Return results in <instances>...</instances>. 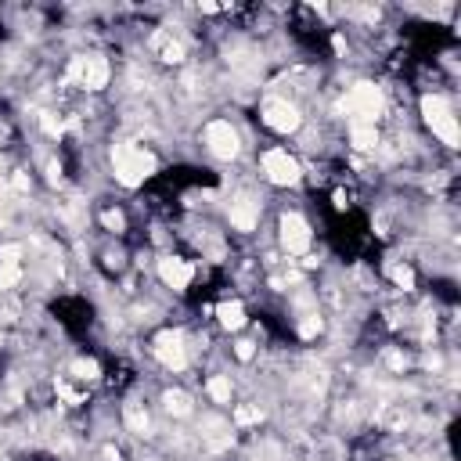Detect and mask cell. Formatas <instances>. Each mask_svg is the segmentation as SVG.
Wrapping results in <instances>:
<instances>
[{
  "mask_svg": "<svg viewBox=\"0 0 461 461\" xmlns=\"http://www.w3.org/2000/svg\"><path fill=\"white\" fill-rule=\"evenodd\" d=\"M112 170H116L119 184L137 187L155 173V155L145 152V148H137V145H116L112 148Z\"/></svg>",
  "mask_w": 461,
  "mask_h": 461,
  "instance_id": "6da1fadb",
  "label": "cell"
},
{
  "mask_svg": "<svg viewBox=\"0 0 461 461\" xmlns=\"http://www.w3.org/2000/svg\"><path fill=\"white\" fill-rule=\"evenodd\" d=\"M342 108H346L349 116H354V123L375 126V119L382 116V90H378L375 83H357L354 90L346 94Z\"/></svg>",
  "mask_w": 461,
  "mask_h": 461,
  "instance_id": "7a4b0ae2",
  "label": "cell"
},
{
  "mask_svg": "<svg viewBox=\"0 0 461 461\" xmlns=\"http://www.w3.org/2000/svg\"><path fill=\"white\" fill-rule=\"evenodd\" d=\"M422 116H425V123L433 126V134L436 137H443V145H458V119H454V112H451V105L440 98V94H429V98L422 101Z\"/></svg>",
  "mask_w": 461,
  "mask_h": 461,
  "instance_id": "3957f363",
  "label": "cell"
},
{
  "mask_svg": "<svg viewBox=\"0 0 461 461\" xmlns=\"http://www.w3.org/2000/svg\"><path fill=\"white\" fill-rule=\"evenodd\" d=\"M108 76H112V69H108V61L101 54H87V58H76L69 65V79H79L87 90H101L108 87Z\"/></svg>",
  "mask_w": 461,
  "mask_h": 461,
  "instance_id": "277c9868",
  "label": "cell"
},
{
  "mask_svg": "<svg viewBox=\"0 0 461 461\" xmlns=\"http://www.w3.org/2000/svg\"><path fill=\"white\" fill-rule=\"evenodd\" d=\"M263 173H267V181H270V184L289 187V184L299 181V163H296L289 152L274 148V152H267V155H263Z\"/></svg>",
  "mask_w": 461,
  "mask_h": 461,
  "instance_id": "5b68a950",
  "label": "cell"
},
{
  "mask_svg": "<svg viewBox=\"0 0 461 461\" xmlns=\"http://www.w3.org/2000/svg\"><path fill=\"white\" fill-rule=\"evenodd\" d=\"M263 123L278 134H292L299 126V112L285 98H270V101H263Z\"/></svg>",
  "mask_w": 461,
  "mask_h": 461,
  "instance_id": "8992f818",
  "label": "cell"
},
{
  "mask_svg": "<svg viewBox=\"0 0 461 461\" xmlns=\"http://www.w3.org/2000/svg\"><path fill=\"white\" fill-rule=\"evenodd\" d=\"M205 145H209V152L216 158H234L238 155V134L231 130V123L216 119V123L205 126Z\"/></svg>",
  "mask_w": 461,
  "mask_h": 461,
  "instance_id": "52a82bcc",
  "label": "cell"
},
{
  "mask_svg": "<svg viewBox=\"0 0 461 461\" xmlns=\"http://www.w3.org/2000/svg\"><path fill=\"white\" fill-rule=\"evenodd\" d=\"M155 357L166 364V368L181 371L187 364V354H184V339L177 336V331H158L155 336Z\"/></svg>",
  "mask_w": 461,
  "mask_h": 461,
  "instance_id": "ba28073f",
  "label": "cell"
},
{
  "mask_svg": "<svg viewBox=\"0 0 461 461\" xmlns=\"http://www.w3.org/2000/svg\"><path fill=\"white\" fill-rule=\"evenodd\" d=\"M281 242H285V249H289V252H303V249L310 245V227H307V220L296 216V213L281 216Z\"/></svg>",
  "mask_w": 461,
  "mask_h": 461,
  "instance_id": "9c48e42d",
  "label": "cell"
},
{
  "mask_svg": "<svg viewBox=\"0 0 461 461\" xmlns=\"http://www.w3.org/2000/svg\"><path fill=\"white\" fill-rule=\"evenodd\" d=\"M158 274H163V281L170 285V289H187L195 278V270L187 260H177V256H166V260H158Z\"/></svg>",
  "mask_w": 461,
  "mask_h": 461,
  "instance_id": "30bf717a",
  "label": "cell"
},
{
  "mask_svg": "<svg viewBox=\"0 0 461 461\" xmlns=\"http://www.w3.org/2000/svg\"><path fill=\"white\" fill-rule=\"evenodd\" d=\"M256 220H260V202L256 198L242 195V198L231 202V224L238 231H252V227H256Z\"/></svg>",
  "mask_w": 461,
  "mask_h": 461,
  "instance_id": "8fae6325",
  "label": "cell"
},
{
  "mask_svg": "<svg viewBox=\"0 0 461 461\" xmlns=\"http://www.w3.org/2000/svg\"><path fill=\"white\" fill-rule=\"evenodd\" d=\"M152 47L158 51V58H163V61H170V65H181V61H184V43L173 40L170 33H155L152 37Z\"/></svg>",
  "mask_w": 461,
  "mask_h": 461,
  "instance_id": "7c38bea8",
  "label": "cell"
},
{
  "mask_svg": "<svg viewBox=\"0 0 461 461\" xmlns=\"http://www.w3.org/2000/svg\"><path fill=\"white\" fill-rule=\"evenodd\" d=\"M123 418H126V425H130L137 436L148 433V411H145V404H141V400H130V404H126V407H123Z\"/></svg>",
  "mask_w": 461,
  "mask_h": 461,
  "instance_id": "4fadbf2b",
  "label": "cell"
},
{
  "mask_svg": "<svg viewBox=\"0 0 461 461\" xmlns=\"http://www.w3.org/2000/svg\"><path fill=\"white\" fill-rule=\"evenodd\" d=\"M163 404H166L170 415H177V418L192 415V396L181 393V389H166V393H163Z\"/></svg>",
  "mask_w": 461,
  "mask_h": 461,
  "instance_id": "5bb4252c",
  "label": "cell"
},
{
  "mask_svg": "<svg viewBox=\"0 0 461 461\" xmlns=\"http://www.w3.org/2000/svg\"><path fill=\"white\" fill-rule=\"evenodd\" d=\"M349 137H354V148L360 152H368L378 145V134H375V126H364V123H354V130H349Z\"/></svg>",
  "mask_w": 461,
  "mask_h": 461,
  "instance_id": "9a60e30c",
  "label": "cell"
},
{
  "mask_svg": "<svg viewBox=\"0 0 461 461\" xmlns=\"http://www.w3.org/2000/svg\"><path fill=\"white\" fill-rule=\"evenodd\" d=\"M216 314H220V325H224V328H231V331L245 325V310H242V303H224V307H220Z\"/></svg>",
  "mask_w": 461,
  "mask_h": 461,
  "instance_id": "2e32d148",
  "label": "cell"
},
{
  "mask_svg": "<svg viewBox=\"0 0 461 461\" xmlns=\"http://www.w3.org/2000/svg\"><path fill=\"white\" fill-rule=\"evenodd\" d=\"M227 61H231V65H234L238 72H252V69L260 65L256 54H252L249 47H234V51H227Z\"/></svg>",
  "mask_w": 461,
  "mask_h": 461,
  "instance_id": "e0dca14e",
  "label": "cell"
},
{
  "mask_svg": "<svg viewBox=\"0 0 461 461\" xmlns=\"http://www.w3.org/2000/svg\"><path fill=\"white\" fill-rule=\"evenodd\" d=\"M209 396H213L216 404H227L231 400V378H224V375L209 378Z\"/></svg>",
  "mask_w": 461,
  "mask_h": 461,
  "instance_id": "ac0fdd59",
  "label": "cell"
},
{
  "mask_svg": "<svg viewBox=\"0 0 461 461\" xmlns=\"http://www.w3.org/2000/svg\"><path fill=\"white\" fill-rule=\"evenodd\" d=\"M72 375L83 378V382H94L101 375V368H98V360H72Z\"/></svg>",
  "mask_w": 461,
  "mask_h": 461,
  "instance_id": "d6986e66",
  "label": "cell"
},
{
  "mask_svg": "<svg viewBox=\"0 0 461 461\" xmlns=\"http://www.w3.org/2000/svg\"><path fill=\"white\" fill-rule=\"evenodd\" d=\"M389 278L400 285V289H415V274H411V267H400V263H389Z\"/></svg>",
  "mask_w": 461,
  "mask_h": 461,
  "instance_id": "ffe728a7",
  "label": "cell"
},
{
  "mask_svg": "<svg viewBox=\"0 0 461 461\" xmlns=\"http://www.w3.org/2000/svg\"><path fill=\"white\" fill-rule=\"evenodd\" d=\"M19 281H22V267H0V292L14 289Z\"/></svg>",
  "mask_w": 461,
  "mask_h": 461,
  "instance_id": "44dd1931",
  "label": "cell"
},
{
  "mask_svg": "<svg viewBox=\"0 0 461 461\" xmlns=\"http://www.w3.org/2000/svg\"><path fill=\"white\" fill-rule=\"evenodd\" d=\"M22 260V245H4L0 249V267H19Z\"/></svg>",
  "mask_w": 461,
  "mask_h": 461,
  "instance_id": "7402d4cb",
  "label": "cell"
},
{
  "mask_svg": "<svg viewBox=\"0 0 461 461\" xmlns=\"http://www.w3.org/2000/svg\"><path fill=\"white\" fill-rule=\"evenodd\" d=\"M299 331H303V339H314L317 331H321V317H317V314H307V321H299Z\"/></svg>",
  "mask_w": 461,
  "mask_h": 461,
  "instance_id": "603a6c76",
  "label": "cell"
},
{
  "mask_svg": "<svg viewBox=\"0 0 461 461\" xmlns=\"http://www.w3.org/2000/svg\"><path fill=\"white\" fill-rule=\"evenodd\" d=\"M101 224H105L108 231H123V213H119V209H105V213H101Z\"/></svg>",
  "mask_w": 461,
  "mask_h": 461,
  "instance_id": "cb8c5ba5",
  "label": "cell"
},
{
  "mask_svg": "<svg viewBox=\"0 0 461 461\" xmlns=\"http://www.w3.org/2000/svg\"><path fill=\"white\" fill-rule=\"evenodd\" d=\"M260 418V407H238L234 411V422L238 425H249V422H256Z\"/></svg>",
  "mask_w": 461,
  "mask_h": 461,
  "instance_id": "d4e9b609",
  "label": "cell"
},
{
  "mask_svg": "<svg viewBox=\"0 0 461 461\" xmlns=\"http://www.w3.org/2000/svg\"><path fill=\"white\" fill-rule=\"evenodd\" d=\"M386 368H389V371H404V368H407V357L393 349V354H386Z\"/></svg>",
  "mask_w": 461,
  "mask_h": 461,
  "instance_id": "484cf974",
  "label": "cell"
},
{
  "mask_svg": "<svg viewBox=\"0 0 461 461\" xmlns=\"http://www.w3.org/2000/svg\"><path fill=\"white\" fill-rule=\"evenodd\" d=\"M43 130L51 137H58L61 134V119H54V112H43Z\"/></svg>",
  "mask_w": 461,
  "mask_h": 461,
  "instance_id": "4316f807",
  "label": "cell"
},
{
  "mask_svg": "<svg viewBox=\"0 0 461 461\" xmlns=\"http://www.w3.org/2000/svg\"><path fill=\"white\" fill-rule=\"evenodd\" d=\"M11 187H14V192H29V177H25L22 170L14 173V177H11Z\"/></svg>",
  "mask_w": 461,
  "mask_h": 461,
  "instance_id": "83f0119b",
  "label": "cell"
},
{
  "mask_svg": "<svg viewBox=\"0 0 461 461\" xmlns=\"http://www.w3.org/2000/svg\"><path fill=\"white\" fill-rule=\"evenodd\" d=\"M234 354H238V360H249V357H252V342H238Z\"/></svg>",
  "mask_w": 461,
  "mask_h": 461,
  "instance_id": "f1b7e54d",
  "label": "cell"
},
{
  "mask_svg": "<svg viewBox=\"0 0 461 461\" xmlns=\"http://www.w3.org/2000/svg\"><path fill=\"white\" fill-rule=\"evenodd\" d=\"M58 393H61V396H65V400H69V404H83V396H79V393H72L69 386H58Z\"/></svg>",
  "mask_w": 461,
  "mask_h": 461,
  "instance_id": "f546056e",
  "label": "cell"
},
{
  "mask_svg": "<svg viewBox=\"0 0 461 461\" xmlns=\"http://www.w3.org/2000/svg\"><path fill=\"white\" fill-rule=\"evenodd\" d=\"M47 181H51V184H58V181H61V166H58V163L47 166Z\"/></svg>",
  "mask_w": 461,
  "mask_h": 461,
  "instance_id": "4dcf8cb0",
  "label": "cell"
}]
</instances>
